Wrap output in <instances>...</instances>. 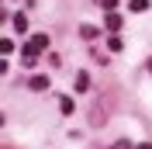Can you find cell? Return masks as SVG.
<instances>
[{"instance_id":"cell-1","label":"cell","mask_w":152,"mask_h":149,"mask_svg":"<svg viewBox=\"0 0 152 149\" xmlns=\"http://www.w3.org/2000/svg\"><path fill=\"white\" fill-rule=\"evenodd\" d=\"M45 49H48V35H31V38H28V45H24V56L38 59Z\"/></svg>"},{"instance_id":"cell-2","label":"cell","mask_w":152,"mask_h":149,"mask_svg":"<svg viewBox=\"0 0 152 149\" xmlns=\"http://www.w3.org/2000/svg\"><path fill=\"white\" fill-rule=\"evenodd\" d=\"M104 24H107V31H111V35H118V31L124 28V18H121V14H107Z\"/></svg>"},{"instance_id":"cell-3","label":"cell","mask_w":152,"mask_h":149,"mask_svg":"<svg viewBox=\"0 0 152 149\" xmlns=\"http://www.w3.org/2000/svg\"><path fill=\"white\" fill-rule=\"evenodd\" d=\"M59 111H62V114H73V111H76L73 97H59Z\"/></svg>"},{"instance_id":"cell-4","label":"cell","mask_w":152,"mask_h":149,"mask_svg":"<svg viewBox=\"0 0 152 149\" xmlns=\"http://www.w3.org/2000/svg\"><path fill=\"white\" fill-rule=\"evenodd\" d=\"M14 31H21V35L28 31V18L24 14H14Z\"/></svg>"},{"instance_id":"cell-5","label":"cell","mask_w":152,"mask_h":149,"mask_svg":"<svg viewBox=\"0 0 152 149\" xmlns=\"http://www.w3.org/2000/svg\"><path fill=\"white\" fill-rule=\"evenodd\" d=\"M31 90H48V76H31Z\"/></svg>"},{"instance_id":"cell-6","label":"cell","mask_w":152,"mask_h":149,"mask_svg":"<svg viewBox=\"0 0 152 149\" xmlns=\"http://www.w3.org/2000/svg\"><path fill=\"white\" fill-rule=\"evenodd\" d=\"M145 7H149V0H132V4H128V10H132V14H142Z\"/></svg>"},{"instance_id":"cell-7","label":"cell","mask_w":152,"mask_h":149,"mask_svg":"<svg viewBox=\"0 0 152 149\" xmlns=\"http://www.w3.org/2000/svg\"><path fill=\"white\" fill-rule=\"evenodd\" d=\"M86 87H90V76H86V73H76V90H86Z\"/></svg>"},{"instance_id":"cell-8","label":"cell","mask_w":152,"mask_h":149,"mask_svg":"<svg viewBox=\"0 0 152 149\" xmlns=\"http://www.w3.org/2000/svg\"><path fill=\"white\" fill-rule=\"evenodd\" d=\"M107 49H111V52H121V38H118V35H111V38H107Z\"/></svg>"},{"instance_id":"cell-9","label":"cell","mask_w":152,"mask_h":149,"mask_svg":"<svg viewBox=\"0 0 152 149\" xmlns=\"http://www.w3.org/2000/svg\"><path fill=\"white\" fill-rule=\"evenodd\" d=\"M80 35H83V38H97V28H94V24H83V28H80Z\"/></svg>"},{"instance_id":"cell-10","label":"cell","mask_w":152,"mask_h":149,"mask_svg":"<svg viewBox=\"0 0 152 149\" xmlns=\"http://www.w3.org/2000/svg\"><path fill=\"white\" fill-rule=\"evenodd\" d=\"M0 52H4V56H10V52H14V42H10V38H4V42H0Z\"/></svg>"},{"instance_id":"cell-11","label":"cell","mask_w":152,"mask_h":149,"mask_svg":"<svg viewBox=\"0 0 152 149\" xmlns=\"http://www.w3.org/2000/svg\"><path fill=\"white\" fill-rule=\"evenodd\" d=\"M97 4H100V7L107 10V14H114V7H118V0H97Z\"/></svg>"},{"instance_id":"cell-12","label":"cell","mask_w":152,"mask_h":149,"mask_svg":"<svg viewBox=\"0 0 152 149\" xmlns=\"http://www.w3.org/2000/svg\"><path fill=\"white\" fill-rule=\"evenodd\" d=\"M90 121H94V125H100V121H104V111H100V108H94V111H90Z\"/></svg>"},{"instance_id":"cell-13","label":"cell","mask_w":152,"mask_h":149,"mask_svg":"<svg viewBox=\"0 0 152 149\" xmlns=\"http://www.w3.org/2000/svg\"><path fill=\"white\" fill-rule=\"evenodd\" d=\"M111 149H135V146H132V142H124V139H118V142H114Z\"/></svg>"},{"instance_id":"cell-14","label":"cell","mask_w":152,"mask_h":149,"mask_svg":"<svg viewBox=\"0 0 152 149\" xmlns=\"http://www.w3.org/2000/svg\"><path fill=\"white\" fill-rule=\"evenodd\" d=\"M138 149H152V142H142V146H138Z\"/></svg>"},{"instance_id":"cell-15","label":"cell","mask_w":152,"mask_h":149,"mask_svg":"<svg viewBox=\"0 0 152 149\" xmlns=\"http://www.w3.org/2000/svg\"><path fill=\"white\" fill-rule=\"evenodd\" d=\"M149 73H152V59H149Z\"/></svg>"}]
</instances>
